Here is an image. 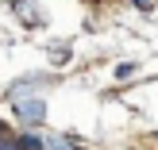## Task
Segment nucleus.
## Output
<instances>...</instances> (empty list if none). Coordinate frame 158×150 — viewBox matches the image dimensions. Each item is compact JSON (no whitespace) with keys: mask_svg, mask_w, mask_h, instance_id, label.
Segmentation results:
<instances>
[{"mask_svg":"<svg viewBox=\"0 0 158 150\" xmlns=\"http://www.w3.org/2000/svg\"><path fill=\"white\" fill-rule=\"evenodd\" d=\"M15 120H19L23 127H39V123L46 120L43 100H15Z\"/></svg>","mask_w":158,"mask_h":150,"instance_id":"1","label":"nucleus"},{"mask_svg":"<svg viewBox=\"0 0 158 150\" xmlns=\"http://www.w3.org/2000/svg\"><path fill=\"white\" fill-rule=\"evenodd\" d=\"M15 15H19L23 23H31V27H39V23H43V15H39V8L31 4V0H15Z\"/></svg>","mask_w":158,"mask_h":150,"instance_id":"2","label":"nucleus"},{"mask_svg":"<svg viewBox=\"0 0 158 150\" xmlns=\"http://www.w3.org/2000/svg\"><path fill=\"white\" fill-rule=\"evenodd\" d=\"M46 150H73V139H50Z\"/></svg>","mask_w":158,"mask_h":150,"instance_id":"3","label":"nucleus"},{"mask_svg":"<svg viewBox=\"0 0 158 150\" xmlns=\"http://www.w3.org/2000/svg\"><path fill=\"white\" fill-rule=\"evenodd\" d=\"M131 4H139V8H151V4H154V0H131Z\"/></svg>","mask_w":158,"mask_h":150,"instance_id":"4","label":"nucleus"}]
</instances>
